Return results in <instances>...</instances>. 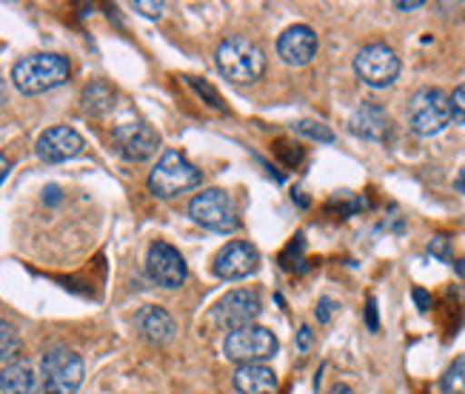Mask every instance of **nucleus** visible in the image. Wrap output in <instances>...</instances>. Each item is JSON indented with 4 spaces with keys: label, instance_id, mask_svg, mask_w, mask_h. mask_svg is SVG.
I'll return each instance as SVG.
<instances>
[{
    "label": "nucleus",
    "instance_id": "1",
    "mask_svg": "<svg viewBox=\"0 0 465 394\" xmlns=\"http://www.w3.org/2000/svg\"><path fill=\"white\" fill-rule=\"evenodd\" d=\"M69 75H72L69 60L64 55H52V52L26 55L12 66V80L24 95L49 92L60 86V83H66Z\"/></svg>",
    "mask_w": 465,
    "mask_h": 394
},
{
    "label": "nucleus",
    "instance_id": "2",
    "mask_svg": "<svg viewBox=\"0 0 465 394\" xmlns=\"http://www.w3.org/2000/svg\"><path fill=\"white\" fill-rule=\"evenodd\" d=\"M217 69L232 83H254L266 75V55L254 44V40L232 35L217 46Z\"/></svg>",
    "mask_w": 465,
    "mask_h": 394
},
{
    "label": "nucleus",
    "instance_id": "3",
    "mask_svg": "<svg viewBox=\"0 0 465 394\" xmlns=\"http://www.w3.org/2000/svg\"><path fill=\"white\" fill-rule=\"evenodd\" d=\"M200 180H203V172H200L197 166H192L183 152L169 149L154 163V169L149 175V189H152V195L166 200V197H177L183 192L197 189Z\"/></svg>",
    "mask_w": 465,
    "mask_h": 394
},
{
    "label": "nucleus",
    "instance_id": "4",
    "mask_svg": "<svg viewBox=\"0 0 465 394\" xmlns=\"http://www.w3.org/2000/svg\"><path fill=\"white\" fill-rule=\"evenodd\" d=\"M84 358L66 346L49 349L40 360V389L46 394H74L84 383Z\"/></svg>",
    "mask_w": 465,
    "mask_h": 394
},
{
    "label": "nucleus",
    "instance_id": "5",
    "mask_svg": "<svg viewBox=\"0 0 465 394\" xmlns=\"http://www.w3.org/2000/svg\"><path fill=\"white\" fill-rule=\"evenodd\" d=\"M449 123H451V109H449L446 92L437 86H426L411 95L409 100L411 132H417L420 137H431V135H440Z\"/></svg>",
    "mask_w": 465,
    "mask_h": 394
},
{
    "label": "nucleus",
    "instance_id": "6",
    "mask_svg": "<svg viewBox=\"0 0 465 394\" xmlns=\"http://www.w3.org/2000/svg\"><path fill=\"white\" fill-rule=\"evenodd\" d=\"M277 338L274 331L266 328V326H242V328H234L226 335V343H223V351L226 358L246 366V363H262L277 355Z\"/></svg>",
    "mask_w": 465,
    "mask_h": 394
},
{
    "label": "nucleus",
    "instance_id": "7",
    "mask_svg": "<svg viewBox=\"0 0 465 394\" xmlns=\"http://www.w3.org/2000/svg\"><path fill=\"white\" fill-rule=\"evenodd\" d=\"M189 215L194 223L212 232H234L240 226L237 206L229 192L223 189H203L197 192L189 203Z\"/></svg>",
    "mask_w": 465,
    "mask_h": 394
},
{
    "label": "nucleus",
    "instance_id": "8",
    "mask_svg": "<svg viewBox=\"0 0 465 394\" xmlns=\"http://www.w3.org/2000/svg\"><path fill=\"white\" fill-rule=\"evenodd\" d=\"M357 77L371 89H389L400 77V57L389 44H369L354 57Z\"/></svg>",
    "mask_w": 465,
    "mask_h": 394
},
{
    "label": "nucleus",
    "instance_id": "9",
    "mask_svg": "<svg viewBox=\"0 0 465 394\" xmlns=\"http://www.w3.org/2000/svg\"><path fill=\"white\" fill-rule=\"evenodd\" d=\"M262 312V300L254 288H234V292L223 295L214 308H212V318L223 326V328H242V326H252Z\"/></svg>",
    "mask_w": 465,
    "mask_h": 394
},
{
    "label": "nucleus",
    "instance_id": "10",
    "mask_svg": "<svg viewBox=\"0 0 465 394\" xmlns=\"http://www.w3.org/2000/svg\"><path fill=\"white\" fill-rule=\"evenodd\" d=\"M146 272H149V278H152L157 286H163V288H177V286H183V283H186L189 268H186L183 255H180L172 243L157 240V243L149 246Z\"/></svg>",
    "mask_w": 465,
    "mask_h": 394
},
{
    "label": "nucleus",
    "instance_id": "11",
    "mask_svg": "<svg viewBox=\"0 0 465 394\" xmlns=\"http://www.w3.org/2000/svg\"><path fill=\"white\" fill-rule=\"evenodd\" d=\"M114 146L126 160H149L160 149V135L143 120H126L114 129Z\"/></svg>",
    "mask_w": 465,
    "mask_h": 394
},
{
    "label": "nucleus",
    "instance_id": "12",
    "mask_svg": "<svg viewBox=\"0 0 465 394\" xmlns=\"http://www.w3.org/2000/svg\"><path fill=\"white\" fill-rule=\"evenodd\" d=\"M260 266V255L257 248L246 240H232L217 252L214 258V275L223 280H242L252 278Z\"/></svg>",
    "mask_w": 465,
    "mask_h": 394
},
{
    "label": "nucleus",
    "instance_id": "13",
    "mask_svg": "<svg viewBox=\"0 0 465 394\" xmlns=\"http://www.w3.org/2000/svg\"><path fill=\"white\" fill-rule=\"evenodd\" d=\"M317 49H320V37L306 24H294L277 37V55L289 66H309L317 57Z\"/></svg>",
    "mask_w": 465,
    "mask_h": 394
},
{
    "label": "nucleus",
    "instance_id": "14",
    "mask_svg": "<svg viewBox=\"0 0 465 394\" xmlns=\"http://www.w3.org/2000/svg\"><path fill=\"white\" fill-rule=\"evenodd\" d=\"M35 152L44 163H66L84 152V137L72 126H52L37 137Z\"/></svg>",
    "mask_w": 465,
    "mask_h": 394
},
{
    "label": "nucleus",
    "instance_id": "15",
    "mask_svg": "<svg viewBox=\"0 0 465 394\" xmlns=\"http://www.w3.org/2000/svg\"><path fill=\"white\" fill-rule=\"evenodd\" d=\"M349 126L357 137H366V140H377L382 143L389 135H391V117L389 112L377 106V103H360L354 109Z\"/></svg>",
    "mask_w": 465,
    "mask_h": 394
},
{
    "label": "nucleus",
    "instance_id": "16",
    "mask_svg": "<svg viewBox=\"0 0 465 394\" xmlns=\"http://www.w3.org/2000/svg\"><path fill=\"white\" fill-rule=\"evenodd\" d=\"M137 328H140V335H143L149 343H157V346L174 340V335H177L174 318L166 312V308H160V306L140 308V312H137Z\"/></svg>",
    "mask_w": 465,
    "mask_h": 394
},
{
    "label": "nucleus",
    "instance_id": "17",
    "mask_svg": "<svg viewBox=\"0 0 465 394\" xmlns=\"http://www.w3.org/2000/svg\"><path fill=\"white\" fill-rule=\"evenodd\" d=\"M234 389L240 394H277V375L266 363H246L234 371Z\"/></svg>",
    "mask_w": 465,
    "mask_h": 394
},
{
    "label": "nucleus",
    "instance_id": "18",
    "mask_svg": "<svg viewBox=\"0 0 465 394\" xmlns=\"http://www.w3.org/2000/svg\"><path fill=\"white\" fill-rule=\"evenodd\" d=\"M0 391L4 394H40V378L35 375L32 363L12 360L0 371Z\"/></svg>",
    "mask_w": 465,
    "mask_h": 394
},
{
    "label": "nucleus",
    "instance_id": "19",
    "mask_svg": "<svg viewBox=\"0 0 465 394\" xmlns=\"http://www.w3.org/2000/svg\"><path fill=\"white\" fill-rule=\"evenodd\" d=\"M112 89L106 86V83H100V80H94V83H89V89L84 92V106L89 109V112H94V115H104V112H109L112 109Z\"/></svg>",
    "mask_w": 465,
    "mask_h": 394
},
{
    "label": "nucleus",
    "instance_id": "20",
    "mask_svg": "<svg viewBox=\"0 0 465 394\" xmlns=\"http://www.w3.org/2000/svg\"><path fill=\"white\" fill-rule=\"evenodd\" d=\"M20 351V331L15 323L0 320V363H12Z\"/></svg>",
    "mask_w": 465,
    "mask_h": 394
},
{
    "label": "nucleus",
    "instance_id": "21",
    "mask_svg": "<svg viewBox=\"0 0 465 394\" xmlns=\"http://www.w3.org/2000/svg\"><path fill=\"white\" fill-rule=\"evenodd\" d=\"M440 389L446 394H465V355L451 360V366L446 369V375L440 380Z\"/></svg>",
    "mask_w": 465,
    "mask_h": 394
},
{
    "label": "nucleus",
    "instance_id": "22",
    "mask_svg": "<svg viewBox=\"0 0 465 394\" xmlns=\"http://www.w3.org/2000/svg\"><path fill=\"white\" fill-rule=\"evenodd\" d=\"M292 129L302 137H312V140H320V143H331L334 140V132L326 126V123H317V120H297L292 123Z\"/></svg>",
    "mask_w": 465,
    "mask_h": 394
},
{
    "label": "nucleus",
    "instance_id": "23",
    "mask_svg": "<svg viewBox=\"0 0 465 394\" xmlns=\"http://www.w3.org/2000/svg\"><path fill=\"white\" fill-rule=\"evenodd\" d=\"M449 109H451V123H462L465 126V83L449 95Z\"/></svg>",
    "mask_w": 465,
    "mask_h": 394
},
{
    "label": "nucleus",
    "instance_id": "24",
    "mask_svg": "<svg viewBox=\"0 0 465 394\" xmlns=\"http://www.w3.org/2000/svg\"><path fill=\"white\" fill-rule=\"evenodd\" d=\"M132 9L140 12V15H146V17H160V15H163V9H166V4H163V0H154V4H146V0H134Z\"/></svg>",
    "mask_w": 465,
    "mask_h": 394
},
{
    "label": "nucleus",
    "instance_id": "25",
    "mask_svg": "<svg viewBox=\"0 0 465 394\" xmlns=\"http://www.w3.org/2000/svg\"><path fill=\"white\" fill-rule=\"evenodd\" d=\"M194 86H197L200 92H203V95L209 97V103H212V106H220V109H223V97H220V95H214V89L209 86L206 80H194Z\"/></svg>",
    "mask_w": 465,
    "mask_h": 394
},
{
    "label": "nucleus",
    "instance_id": "26",
    "mask_svg": "<svg viewBox=\"0 0 465 394\" xmlns=\"http://www.w3.org/2000/svg\"><path fill=\"white\" fill-rule=\"evenodd\" d=\"M429 252H431V255H440L442 260H449V237H442V235L434 237L431 246H429Z\"/></svg>",
    "mask_w": 465,
    "mask_h": 394
},
{
    "label": "nucleus",
    "instance_id": "27",
    "mask_svg": "<svg viewBox=\"0 0 465 394\" xmlns=\"http://www.w3.org/2000/svg\"><path fill=\"white\" fill-rule=\"evenodd\" d=\"M312 340H314L312 328H309V326H302V328L297 331V349H300V351H309V349H312Z\"/></svg>",
    "mask_w": 465,
    "mask_h": 394
},
{
    "label": "nucleus",
    "instance_id": "28",
    "mask_svg": "<svg viewBox=\"0 0 465 394\" xmlns=\"http://www.w3.org/2000/svg\"><path fill=\"white\" fill-rule=\"evenodd\" d=\"M331 308H334V303H331L329 298H322V300H320V306H317V318H320L322 323H326V320L331 318Z\"/></svg>",
    "mask_w": 465,
    "mask_h": 394
},
{
    "label": "nucleus",
    "instance_id": "29",
    "mask_svg": "<svg viewBox=\"0 0 465 394\" xmlns=\"http://www.w3.org/2000/svg\"><path fill=\"white\" fill-rule=\"evenodd\" d=\"M414 298L420 303V312H429V308H431V298L422 292V288H414Z\"/></svg>",
    "mask_w": 465,
    "mask_h": 394
},
{
    "label": "nucleus",
    "instance_id": "30",
    "mask_svg": "<svg viewBox=\"0 0 465 394\" xmlns=\"http://www.w3.org/2000/svg\"><path fill=\"white\" fill-rule=\"evenodd\" d=\"M9 166H12V163H9V157H6V155H0V183L6 180V175H9Z\"/></svg>",
    "mask_w": 465,
    "mask_h": 394
},
{
    "label": "nucleus",
    "instance_id": "31",
    "mask_svg": "<svg viewBox=\"0 0 465 394\" xmlns=\"http://www.w3.org/2000/svg\"><path fill=\"white\" fill-rule=\"evenodd\" d=\"M400 12H414V9H422L426 4H422V0H414V4H394Z\"/></svg>",
    "mask_w": 465,
    "mask_h": 394
},
{
    "label": "nucleus",
    "instance_id": "32",
    "mask_svg": "<svg viewBox=\"0 0 465 394\" xmlns=\"http://www.w3.org/2000/svg\"><path fill=\"white\" fill-rule=\"evenodd\" d=\"M329 394H354V391H351V386H346V383H334Z\"/></svg>",
    "mask_w": 465,
    "mask_h": 394
},
{
    "label": "nucleus",
    "instance_id": "33",
    "mask_svg": "<svg viewBox=\"0 0 465 394\" xmlns=\"http://www.w3.org/2000/svg\"><path fill=\"white\" fill-rule=\"evenodd\" d=\"M4 103H6V89H4V83H0V109H4Z\"/></svg>",
    "mask_w": 465,
    "mask_h": 394
}]
</instances>
